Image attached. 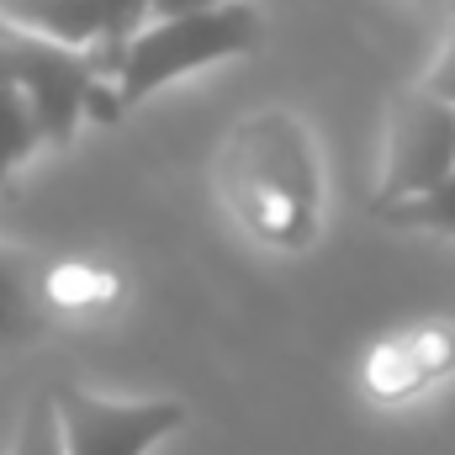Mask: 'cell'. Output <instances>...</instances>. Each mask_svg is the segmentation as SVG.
Wrapping results in <instances>:
<instances>
[{"label":"cell","mask_w":455,"mask_h":455,"mask_svg":"<svg viewBox=\"0 0 455 455\" xmlns=\"http://www.w3.org/2000/svg\"><path fill=\"white\" fill-rule=\"evenodd\" d=\"M212 191L233 228L259 249H313L323 228V159L313 127L291 107H259L238 116L218 143Z\"/></svg>","instance_id":"6da1fadb"},{"label":"cell","mask_w":455,"mask_h":455,"mask_svg":"<svg viewBox=\"0 0 455 455\" xmlns=\"http://www.w3.org/2000/svg\"><path fill=\"white\" fill-rule=\"evenodd\" d=\"M85 116L107 122L101 59L0 21V186L37 148H64Z\"/></svg>","instance_id":"7a4b0ae2"},{"label":"cell","mask_w":455,"mask_h":455,"mask_svg":"<svg viewBox=\"0 0 455 455\" xmlns=\"http://www.w3.org/2000/svg\"><path fill=\"white\" fill-rule=\"evenodd\" d=\"M265 21L259 5H218V11H186V16H154L143 21L122 53L107 64V122L143 107L154 91L191 80L212 64H228L249 48H259Z\"/></svg>","instance_id":"3957f363"},{"label":"cell","mask_w":455,"mask_h":455,"mask_svg":"<svg viewBox=\"0 0 455 455\" xmlns=\"http://www.w3.org/2000/svg\"><path fill=\"white\" fill-rule=\"evenodd\" d=\"M53 419H59V445L64 455H148L186 424V403L175 397H101L75 381L48 387Z\"/></svg>","instance_id":"277c9868"},{"label":"cell","mask_w":455,"mask_h":455,"mask_svg":"<svg viewBox=\"0 0 455 455\" xmlns=\"http://www.w3.org/2000/svg\"><path fill=\"white\" fill-rule=\"evenodd\" d=\"M455 170V107L424 96L419 85L397 91L387 107V148L371 207H397L429 196Z\"/></svg>","instance_id":"5b68a950"},{"label":"cell","mask_w":455,"mask_h":455,"mask_svg":"<svg viewBox=\"0 0 455 455\" xmlns=\"http://www.w3.org/2000/svg\"><path fill=\"white\" fill-rule=\"evenodd\" d=\"M455 371V323L451 318H419L365 349L360 360V392L381 408H403L424 392H435Z\"/></svg>","instance_id":"8992f818"},{"label":"cell","mask_w":455,"mask_h":455,"mask_svg":"<svg viewBox=\"0 0 455 455\" xmlns=\"http://www.w3.org/2000/svg\"><path fill=\"white\" fill-rule=\"evenodd\" d=\"M0 21L75 53H96L107 80L122 43L148 21V0H0Z\"/></svg>","instance_id":"52a82bcc"},{"label":"cell","mask_w":455,"mask_h":455,"mask_svg":"<svg viewBox=\"0 0 455 455\" xmlns=\"http://www.w3.org/2000/svg\"><path fill=\"white\" fill-rule=\"evenodd\" d=\"M43 275L48 270L32 254L0 243V349H16V344H32L48 334L53 307H48Z\"/></svg>","instance_id":"ba28073f"},{"label":"cell","mask_w":455,"mask_h":455,"mask_svg":"<svg viewBox=\"0 0 455 455\" xmlns=\"http://www.w3.org/2000/svg\"><path fill=\"white\" fill-rule=\"evenodd\" d=\"M371 218L387 228H408V233H440L455 238V170L419 202H397V207H371Z\"/></svg>","instance_id":"9c48e42d"},{"label":"cell","mask_w":455,"mask_h":455,"mask_svg":"<svg viewBox=\"0 0 455 455\" xmlns=\"http://www.w3.org/2000/svg\"><path fill=\"white\" fill-rule=\"evenodd\" d=\"M43 291H48V307L53 313H75V307H101L116 297V281L96 265H53L43 275Z\"/></svg>","instance_id":"30bf717a"},{"label":"cell","mask_w":455,"mask_h":455,"mask_svg":"<svg viewBox=\"0 0 455 455\" xmlns=\"http://www.w3.org/2000/svg\"><path fill=\"white\" fill-rule=\"evenodd\" d=\"M11 455H64L59 445V419H53V397L37 392L16 424V440H11Z\"/></svg>","instance_id":"8fae6325"},{"label":"cell","mask_w":455,"mask_h":455,"mask_svg":"<svg viewBox=\"0 0 455 455\" xmlns=\"http://www.w3.org/2000/svg\"><path fill=\"white\" fill-rule=\"evenodd\" d=\"M419 91L435 96V101H445V107H455V21L445 27L440 48H435V59H429L424 80H419Z\"/></svg>","instance_id":"7c38bea8"},{"label":"cell","mask_w":455,"mask_h":455,"mask_svg":"<svg viewBox=\"0 0 455 455\" xmlns=\"http://www.w3.org/2000/svg\"><path fill=\"white\" fill-rule=\"evenodd\" d=\"M218 5H254V0H148V21L154 16H186V11H218Z\"/></svg>","instance_id":"4fadbf2b"}]
</instances>
